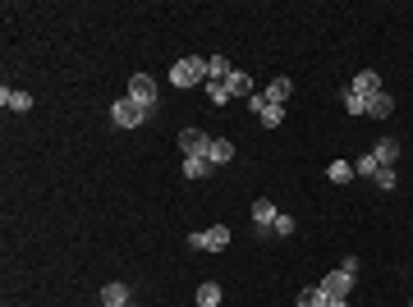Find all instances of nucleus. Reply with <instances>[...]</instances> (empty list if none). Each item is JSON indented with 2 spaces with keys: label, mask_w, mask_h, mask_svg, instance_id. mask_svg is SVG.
I'll return each mask as SVG.
<instances>
[{
  "label": "nucleus",
  "mask_w": 413,
  "mask_h": 307,
  "mask_svg": "<svg viewBox=\"0 0 413 307\" xmlns=\"http://www.w3.org/2000/svg\"><path fill=\"white\" fill-rule=\"evenodd\" d=\"M391 110H395V97H391V92H386V88H381L377 97H368V115H372V120H386Z\"/></svg>",
  "instance_id": "10"
},
{
  "label": "nucleus",
  "mask_w": 413,
  "mask_h": 307,
  "mask_svg": "<svg viewBox=\"0 0 413 307\" xmlns=\"http://www.w3.org/2000/svg\"><path fill=\"white\" fill-rule=\"evenodd\" d=\"M147 115H152V110L138 106V101H133L129 92H124V97L115 101V106H110V120L120 124V129H138V124H147Z\"/></svg>",
  "instance_id": "2"
},
{
  "label": "nucleus",
  "mask_w": 413,
  "mask_h": 307,
  "mask_svg": "<svg viewBox=\"0 0 413 307\" xmlns=\"http://www.w3.org/2000/svg\"><path fill=\"white\" fill-rule=\"evenodd\" d=\"M129 97L138 101V106H147V110H156V83L147 74H133L129 78Z\"/></svg>",
  "instance_id": "3"
},
{
  "label": "nucleus",
  "mask_w": 413,
  "mask_h": 307,
  "mask_svg": "<svg viewBox=\"0 0 413 307\" xmlns=\"http://www.w3.org/2000/svg\"><path fill=\"white\" fill-rule=\"evenodd\" d=\"M326 179H331V184H349V179H354V165H349V161H331L326 165Z\"/></svg>",
  "instance_id": "19"
},
{
  "label": "nucleus",
  "mask_w": 413,
  "mask_h": 307,
  "mask_svg": "<svg viewBox=\"0 0 413 307\" xmlns=\"http://www.w3.org/2000/svg\"><path fill=\"white\" fill-rule=\"evenodd\" d=\"M197 307H220V285H216V280L197 285Z\"/></svg>",
  "instance_id": "18"
},
{
  "label": "nucleus",
  "mask_w": 413,
  "mask_h": 307,
  "mask_svg": "<svg viewBox=\"0 0 413 307\" xmlns=\"http://www.w3.org/2000/svg\"><path fill=\"white\" fill-rule=\"evenodd\" d=\"M206 97H211V106H230V88L225 83H206Z\"/></svg>",
  "instance_id": "24"
},
{
  "label": "nucleus",
  "mask_w": 413,
  "mask_h": 307,
  "mask_svg": "<svg viewBox=\"0 0 413 307\" xmlns=\"http://www.w3.org/2000/svg\"><path fill=\"white\" fill-rule=\"evenodd\" d=\"M271 234H276V239H290V234H294V216H285V211H280L276 225H271Z\"/></svg>",
  "instance_id": "25"
},
{
  "label": "nucleus",
  "mask_w": 413,
  "mask_h": 307,
  "mask_svg": "<svg viewBox=\"0 0 413 307\" xmlns=\"http://www.w3.org/2000/svg\"><path fill=\"white\" fill-rule=\"evenodd\" d=\"M354 92H363V97H377V92H381V74H377V69H363V74L354 78Z\"/></svg>",
  "instance_id": "14"
},
{
  "label": "nucleus",
  "mask_w": 413,
  "mask_h": 307,
  "mask_svg": "<svg viewBox=\"0 0 413 307\" xmlns=\"http://www.w3.org/2000/svg\"><path fill=\"white\" fill-rule=\"evenodd\" d=\"M206 161H211V165H230V161H234V143H230V138H211Z\"/></svg>",
  "instance_id": "11"
},
{
  "label": "nucleus",
  "mask_w": 413,
  "mask_h": 307,
  "mask_svg": "<svg viewBox=\"0 0 413 307\" xmlns=\"http://www.w3.org/2000/svg\"><path fill=\"white\" fill-rule=\"evenodd\" d=\"M262 124H266V129H280V124H285V106H271V101H266V110H262Z\"/></svg>",
  "instance_id": "22"
},
{
  "label": "nucleus",
  "mask_w": 413,
  "mask_h": 307,
  "mask_svg": "<svg viewBox=\"0 0 413 307\" xmlns=\"http://www.w3.org/2000/svg\"><path fill=\"white\" fill-rule=\"evenodd\" d=\"M0 106L5 110H33V92H23V88H0Z\"/></svg>",
  "instance_id": "8"
},
{
  "label": "nucleus",
  "mask_w": 413,
  "mask_h": 307,
  "mask_svg": "<svg viewBox=\"0 0 413 307\" xmlns=\"http://www.w3.org/2000/svg\"><path fill=\"white\" fill-rule=\"evenodd\" d=\"M179 147H184V156H206L211 152V138L202 129H184L179 133Z\"/></svg>",
  "instance_id": "5"
},
{
  "label": "nucleus",
  "mask_w": 413,
  "mask_h": 307,
  "mask_svg": "<svg viewBox=\"0 0 413 307\" xmlns=\"http://www.w3.org/2000/svg\"><path fill=\"white\" fill-rule=\"evenodd\" d=\"M372 156H377V165H395V156H400V143H395V138H377Z\"/></svg>",
  "instance_id": "15"
},
{
  "label": "nucleus",
  "mask_w": 413,
  "mask_h": 307,
  "mask_svg": "<svg viewBox=\"0 0 413 307\" xmlns=\"http://www.w3.org/2000/svg\"><path fill=\"white\" fill-rule=\"evenodd\" d=\"M248 106H253V110L262 115V110H266V92H253V97H248Z\"/></svg>",
  "instance_id": "27"
},
{
  "label": "nucleus",
  "mask_w": 413,
  "mask_h": 307,
  "mask_svg": "<svg viewBox=\"0 0 413 307\" xmlns=\"http://www.w3.org/2000/svg\"><path fill=\"white\" fill-rule=\"evenodd\" d=\"M230 248V225H211L202 230V253H225Z\"/></svg>",
  "instance_id": "7"
},
{
  "label": "nucleus",
  "mask_w": 413,
  "mask_h": 307,
  "mask_svg": "<svg viewBox=\"0 0 413 307\" xmlns=\"http://www.w3.org/2000/svg\"><path fill=\"white\" fill-rule=\"evenodd\" d=\"M349 289H354V275H349V271H331L326 280H322V294H326V298H336V303H345V298H349Z\"/></svg>",
  "instance_id": "4"
},
{
  "label": "nucleus",
  "mask_w": 413,
  "mask_h": 307,
  "mask_svg": "<svg viewBox=\"0 0 413 307\" xmlns=\"http://www.w3.org/2000/svg\"><path fill=\"white\" fill-rule=\"evenodd\" d=\"M170 83L174 88H197V83H206V60H197V55L174 60L170 65Z\"/></svg>",
  "instance_id": "1"
},
{
  "label": "nucleus",
  "mask_w": 413,
  "mask_h": 307,
  "mask_svg": "<svg viewBox=\"0 0 413 307\" xmlns=\"http://www.w3.org/2000/svg\"><path fill=\"white\" fill-rule=\"evenodd\" d=\"M377 188H386V193L395 188V165H381L377 170Z\"/></svg>",
  "instance_id": "26"
},
{
  "label": "nucleus",
  "mask_w": 413,
  "mask_h": 307,
  "mask_svg": "<svg viewBox=\"0 0 413 307\" xmlns=\"http://www.w3.org/2000/svg\"><path fill=\"white\" fill-rule=\"evenodd\" d=\"M377 170H381V165H377V156H359V161H354V175H363V179H377Z\"/></svg>",
  "instance_id": "21"
},
{
  "label": "nucleus",
  "mask_w": 413,
  "mask_h": 307,
  "mask_svg": "<svg viewBox=\"0 0 413 307\" xmlns=\"http://www.w3.org/2000/svg\"><path fill=\"white\" fill-rule=\"evenodd\" d=\"M299 307H326V294H322V285H317V289H303V294H299Z\"/></svg>",
  "instance_id": "23"
},
{
  "label": "nucleus",
  "mask_w": 413,
  "mask_h": 307,
  "mask_svg": "<svg viewBox=\"0 0 413 307\" xmlns=\"http://www.w3.org/2000/svg\"><path fill=\"white\" fill-rule=\"evenodd\" d=\"M225 88H230V97H243V101H248L253 97V78L243 74V69H234V74L225 78Z\"/></svg>",
  "instance_id": "13"
},
{
  "label": "nucleus",
  "mask_w": 413,
  "mask_h": 307,
  "mask_svg": "<svg viewBox=\"0 0 413 307\" xmlns=\"http://www.w3.org/2000/svg\"><path fill=\"white\" fill-rule=\"evenodd\" d=\"M276 216H280V211H276V202H271V198H257V202H253V225H257L262 234H271Z\"/></svg>",
  "instance_id": "6"
},
{
  "label": "nucleus",
  "mask_w": 413,
  "mask_h": 307,
  "mask_svg": "<svg viewBox=\"0 0 413 307\" xmlns=\"http://www.w3.org/2000/svg\"><path fill=\"white\" fill-rule=\"evenodd\" d=\"M211 170H216V165L206 161V156H184V175H188V179H206Z\"/></svg>",
  "instance_id": "16"
},
{
  "label": "nucleus",
  "mask_w": 413,
  "mask_h": 307,
  "mask_svg": "<svg viewBox=\"0 0 413 307\" xmlns=\"http://www.w3.org/2000/svg\"><path fill=\"white\" fill-rule=\"evenodd\" d=\"M101 307H129V285L110 280V285L101 289Z\"/></svg>",
  "instance_id": "9"
},
{
  "label": "nucleus",
  "mask_w": 413,
  "mask_h": 307,
  "mask_svg": "<svg viewBox=\"0 0 413 307\" xmlns=\"http://www.w3.org/2000/svg\"><path fill=\"white\" fill-rule=\"evenodd\" d=\"M345 110H349V115H368V97L354 92V88H345Z\"/></svg>",
  "instance_id": "20"
},
{
  "label": "nucleus",
  "mask_w": 413,
  "mask_h": 307,
  "mask_svg": "<svg viewBox=\"0 0 413 307\" xmlns=\"http://www.w3.org/2000/svg\"><path fill=\"white\" fill-rule=\"evenodd\" d=\"M290 92H294L290 78H276L271 88H266V101H271V106H285V101H290Z\"/></svg>",
  "instance_id": "17"
},
{
  "label": "nucleus",
  "mask_w": 413,
  "mask_h": 307,
  "mask_svg": "<svg viewBox=\"0 0 413 307\" xmlns=\"http://www.w3.org/2000/svg\"><path fill=\"white\" fill-rule=\"evenodd\" d=\"M230 74H234V69H230L225 55H206V83H225Z\"/></svg>",
  "instance_id": "12"
}]
</instances>
